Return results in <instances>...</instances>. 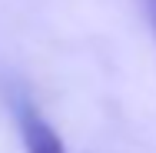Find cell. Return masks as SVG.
Listing matches in <instances>:
<instances>
[{
    "label": "cell",
    "mask_w": 156,
    "mask_h": 153,
    "mask_svg": "<svg viewBox=\"0 0 156 153\" xmlns=\"http://www.w3.org/2000/svg\"><path fill=\"white\" fill-rule=\"evenodd\" d=\"M20 133H23L27 153H66L60 133L43 120L37 110H23L20 113Z\"/></svg>",
    "instance_id": "1"
}]
</instances>
